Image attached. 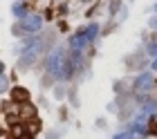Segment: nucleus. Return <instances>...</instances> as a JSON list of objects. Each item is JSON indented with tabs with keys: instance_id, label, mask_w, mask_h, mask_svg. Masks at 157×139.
<instances>
[{
	"instance_id": "1",
	"label": "nucleus",
	"mask_w": 157,
	"mask_h": 139,
	"mask_svg": "<svg viewBox=\"0 0 157 139\" xmlns=\"http://www.w3.org/2000/svg\"><path fill=\"white\" fill-rule=\"evenodd\" d=\"M47 70L52 72V74H56V76H67L70 74V65L65 63V58H63V54H61V49H54L52 54H49V58H47Z\"/></svg>"
},
{
	"instance_id": "2",
	"label": "nucleus",
	"mask_w": 157,
	"mask_h": 139,
	"mask_svg": "<svg viewBox=\"0 0 157 139\" xmlns=\"http://www.w3.org/2000/svg\"><path fill=\"white\" fill-rule=\"evenodd\" d=\"M20 27H23L25 32H36V29L40 27V16H29V18H25Z\"/></svg>"
},
{
	"instance_id": "3",
	"label": "nucleus",
	"mask_w": 157,
	"mask_h": 139,
	"mask_svg": "<svg viewBox=\"0 0 157 139\" xmlns=\"http://www.w3.org/2000/svg\"><path fill=\"white\" fill-rule=\"evenodd\" d=\"M5 85H7V83H5V79L0 76V90H5Z\"/></svg>"
}]
</instances>
